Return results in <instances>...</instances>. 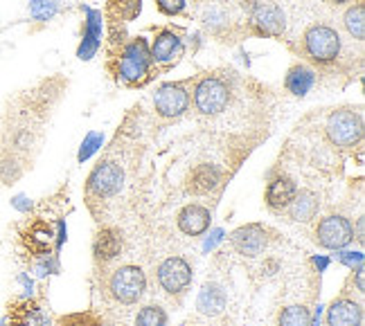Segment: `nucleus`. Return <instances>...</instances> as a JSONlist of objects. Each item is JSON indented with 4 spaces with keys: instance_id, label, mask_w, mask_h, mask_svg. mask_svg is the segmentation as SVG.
<instances>
[{
    "instance_id": "1",
    "label": "nucleus",
    "mask_w": 365,
    "mask_h": 326,
    "mask_svg": "<svg viewBox=\"0 0 365 326\" xmlns=\"http://www.w3.org/2000/svg\"><path fill=\"white\" fill-rule=\"evenodd\" d=\"M275 106L269 86L221 65L194 75L187 115L196 126L221 135H269Z\"/></svg>"
},
{
    "instance_id": "2",
    "label": "nucleus",
    "mask_w": 365,
    "mask_h": 326,
    "mask_svg": "<svg viewBox=\"0 0 365 326\" xmlns=\"http://www.w3.org/2000/svg\"><path fill=\"white\" fill-rule=\"evenodd\" d=\"M289 48L296 52L300 59L312 65L320 75H334L336 70H343L345 65V43L343 34L336 25L327 21L309 23L296 43H289Z\"/></svg>"
},
{
    "instance_id": "3",
    "label": "nucleus",
    "mask_w": 365,
    "mask_h": 326,
    "mask_svg": "<svg viewBox=\"0 0 365 326\" xmlns=\"http://www.w3.org/2000/svg\"><path fill=\"white\" fill-rule=\"evenodd\" d=\"M126 176L129 172L124 164V149L120 147V142L113 140L86 180V203L97 221H102L104 209L124 191Z\"/></svg>"
},
{
    "instance_id": "4",
    "label": "nucleus",
    "mask_w": 365,
    "mask_h": 326,
    "mask_svg": "<svg viewBox=\"0 0 365 326\" xmlns=\"http://www.w3.org/2000/svg\"><path fill=\"white\" fill-rule=\"evenodd\" d=\"M312 117L329 144L339 151L343 158L347 155L363 153V106L361 104H341L331 108L312 110Z\"/></svg>"
},
{
    "instance_id": "5",
    "label": "nucleus",
    "mask_w": 365,
    "mask_h": 326,
    "mask_svg": "<svg viewBox=\"0 0 365 326\" xmlns=\"http://www.w3.org/2000/svg\"><path fill=\"white\" fill-rule=\"evenodd\" d=\"M106 70L110 79L124 88H145L156 81V68L151 61L149 41L143 34L126 36L124 43L110 56H106Z\"/></svg>"
},
{
    "instance_id": "6",
    "label": "nucleus",
    "mask_w": 365,
    "mask_h": 326,
    "mask_svg": "<svg viewBox=\"0 0 365 326\" xmlns=\"http://www.w3.org/2000/svg\"><path fill=\"white\" fill-rule=\"evenodd\" d=\"M149 32H153V43L151 50V61L156 68V75H167L174 70L180 59L187 52V30L176 25H151Z\"/></svg>"
},
{
    "instance_id": "7",
    "label": "nucleus",
    "mask_w": 365,
    "mask_h": 326,
    "mask_svg": "<svg viewBox=\"0 0 365 326\" xmlns=\"http://www.w3.org/2000/svg\"><path fill=\"white\" fill-rule=\"evenodd\" d=\"M192 86L194 75L180 81H167L156 88V93L151 97V110L158 124H172L187 117L192 108Z\"/></svg>"
},
{
    "instance_id": "8",
    "label": "nucleus",
    "mask_w": 365,
    "mask_h": 326,
    "mask_svg": "<svg viewBox=\"0 0 365 326\" xmlns=\"http://www.w3.org/2000/svg\"><path fill=\"white\" fill-rule=\"evenodd\" d=\"M287 9L279 0H250L246 5V34L279 38L287 32Z\"/></svg>"
},
{
    "instance_id": "9",
    "label": "nucleus",
    "mask_w": 365,
    "mask_h": 326,
    "mask_svg": "<svg viewBox=\"0 0 365 326\" xmlns=\"http://www.w3.org/2000/svg\"><path fill=\"white\" fill-rule=\"evenodd\" d=\"M147 275L135 263L118 265L106 279V295L120 306H133L145 297Z\"/></svg>"
},
{
    "instance_id": "10",
    "label": "nucleus",
    "mask_w": 365,
    "mask_h": 326,
    "mask_svg": "<svg viewBox=\"0 0 365 326\" xmlns=\"http://www.w3.org/2000/svg\"><path fill=\"white\" fill-rule=\"evenodd\" d=\"M275 238H279L275 230L259 223H248V225H242V228H237L228 236V248L242 259H259L264 257V252L271 248Z\"/></svg>"
},
{
    "instance_id": "11",
    "label": "nucleus",
    "mask_w": 365,
    "mask_h": 326,
    "mask_svg": "<svg viewBox=\"0 0 365 326\" xmlns=\"http://www.w3.org/2000/svg\"><path fill=\"white\" fill-rule=\"evenodd\" d=\"M192 279H194V270L185 257H167L156 265V281H158V288L172 297V300H180L182 295L187 293V288L192 286Z\"/></svg>"
},
{
    "instance_id": "12",
    "label": "nucleus",
    "mask_w": 365,
    "mask_h": 326,
    "mask_svg": "<svg viewBox=\"0 0 365 326\" xmlns=\"http://www.w3.org/2000/svg\"><path fill=\"white\" fill-rule=\"evenodd\" d=\"M312 238L318 248L336 252V250H343L352 243L354 228L347 216L336 214L334 211V214H325L322 219H318V223L312 230Z\"/></svg>"
},
{
    "instance_id": "13",
    "label": "nucleus",
    "mask_w": 365,
    "mask_h": 326,
    "mask_svg": "<svg viewBox=\"0 0 365 326\" xmlns=\"http://www.w3.org/2000/svg\"><path fill=\"white\" fill-rule=\"evenodd\" d=\"M298 180L293 178L291 174L287 172H275L269 180V185H266V191H264V201H266V207H269L273 214H282V211L289 207V203L293 201V196L298 191Z\"/></svg>"
},
{
    "instance_id": "14",
    "label": "nucleus",
    "mask_w": 365,
    "mask_h": 326,
    "mask_svg": "<svg viewBox=\"0 0 365 326\" xmlns=\"http://www.w3.org/2000/svg\"><path fill=\"white\" fill-rule=\"evenodd\" d=\"M322 207V194L314 187H298L293 201L282 211V216L291 223H312Z\"/></svg>"
},
{
    "instance_id": "15",
    "label": "nucleus",
    "mask_w": 365,
    "mask_h": 326,
    "mask_svg": "<svg viewBox=\"0 0 365 326\" xmlns=\"http://www.w3.org/2000/svg\"><path fill=\"white\" fill-rule=\"evenodd\" d=\"M210 223H212V209L203 203H187V205H182L176 214L178 232L190 238L205 234Z\"/></svg>"
},
{
    "instance_id": "16",
    "label": "nucleus",
    "mask_w": 365,
    "mask_h": 326,
    "mask_svg": "<svg viewBox=\"0 0 365 326\" xmlns=\"http://www.w3.org/2000/svg\"><path fill=\"white\" fill-rule=\"evenodd\" d=\"M327 326H363V302L361 297L341 293L327 308Z\"/></svg>"
},
{
    "instance_id": "17",
    "label": "nucleus",
    "mask_w": 365,
    "mask_h": 326,
    "mask_svg": "<svg viewBox=\"0 0 365 326\" xmlns=\"http://www.w3.org/2000/svg\"><path fill=\"white\" fill-rule=\"evenodd\" d=\"M316 83H318V73L312 65H307L304 61L293 63L284 75V90L291 97H298V99L312 93L316 88Z\"/></svg>"
},
{
    "instance_id": "18",
    "label": "nucleus",
    "mask_w": 365,
    "mask_h": 326,
    "mask_svg": "<svg viewBox=\"0 0 365 326\" xmlns=\"http://www.w3.org/2000/svg\"><path fill=\"white\" fill-rule=\"evenodd\" d=\"M143 11V0H108L104 7V19L108 25L124 27L140 16Z\"/></svg>"
},
{
    "instance_id": "19",
    "label": "nucleus",
    "mask_w": 365,
    "mask_h": 326,
    "mask_svg": "<svg viewBox=\"0 0 365 326\" xmlns=\"http://www.w3.org/2000/svg\"><path fill=\"white\" fill-rule=\"evenodd\" d=\"M226 306H228V295H226V290H223V286H219V283H215V281H207L201 290V295H199V302H196L199 313L207 315V317H215Z\"/></svg>"
},
{
    "instance_id": "20",
    "label": "nucleus",
    "mask_w": 365,
    "mask_h": 326,
    "mask_svg": "<svg viewBox=\"0 0 365 326\" xmlns=\"http://www.w3.org/2000/svg\"><path fill=\"white\" fill-rule=\"evenodd\" d=\"M341 23H343V30L347 32V36L352 38V43L363 46V41H365V0H356V3L345 7Z\"/></svg>"
},
{
    "instance_id": "21",
    "label": "nucleus",
    "mask_w": 365,
    "mask_h": 326,
    "mask_svg": "<svg viewBox=\"0 0 365 326\" xmlns=\"http://www.w3.org/2000/svg\"><path fill=\"white\" fill-rule=\"evenodd\" d=\"M52 236L54 232L46 221H34L32 225H27V230L23 232V241L32 254H48Z\"/></svg>"
},
{
    "instance_id": "22",
    "label": "nucleus",
    "mask_w": 365,
    "mask_h": 326,
    "mask_svg": "<svg viewBox=\"0 0 365 326\" xmlns=\"http://www.w3.org/2000/svg\"><path fill=\"white\" fill-rule=\"evenodd\" d=\"M93 250H95V259L97 261H102V263L113 261L120 254V250H122L120 232L115 228H102L100 234H97V238H95V248Z\"/></svg>"
},
{
    "instance_id": "23",
    "label": "nucleus",
    "mask_w": 365,
    "mask_h": 326,
    "mask_svg": "<svg viewBox=\"0 0 365 326\" xmlns=\"http://www.w3.org/2000/svg\"><path fill=\"white\" fill-rule=\"evenodd\" d=\"M314 315L312 308L304 304H289L284 308H279L275 326H312Z\"/></svg>"
},
{
    "instance_id": "24",
    "label": "nucleus",
    "mask_w": 365,
    "mask_h": 326,
    "mask_svg": "<svg viewBox=\"0 0 365 326\" xmlns=\"http://www.w3.org/2000/svg\"><path fill=\"white\" fill-rule=\"evenodd\" d=\"M135 326H167V310L158 304H147L138 310Z\"/></svg>"
},
{
    "instance_id": "25",
    "label": "nucleus",
    "mask_w": 365,
    "mask_h": 326,
    "mask_svg": "<svg viewBox=\"0 0 365 326\" xmlns=\"http://www.w3.org/2000/svg\"><path fill=\"white\" fill-rule=\"evenodd\" d=\"M153 5L163 16H190L185 0H156Z\"/></svg>"
},
{
    "instance_id": "26",
    "label": "nucleus",
    "mask_w": 365,
    "mask_h": 326,
    "mask_svg": "<svg viewBox=\"0 0 365 326\" xmlns=\"http://www.w3.org/2000/svg\"><path fill=\"white\" fill-rule=\"evenodd\" d=\"M54 9H57V3H54V0H32V14L41 21L50 19Z\"/></svg>"
},
{
    "instance_id": "27",
    "label": "nucleus",
    "mask_w": 365,
    "mask_h": 326,
    "mask_svg": "<svg viewBox=\"0 0 365 326\" xmlns=\"http://www.w3.org/2000/svg\"><path fill=\"white\" fill-rule=\"evenodd\" d=\"M329 9H345V7H349L352 3H356V0H322Z\"/></svg>"
},
{
    "instance_id": "28",
    "label": "nucleus",
    "mask_w": 365,
    "mask_h": 326,
    "mask_svg": "<svg viewBox=\"0 0 365 326\" xmlns=\"http://www.w3.org/2000/svg\"><path fill=\"white\" fill-rule=\"evenodd\" d=\"M194 3H205V0H194Z\"/></svg>"
}]
</instances>
